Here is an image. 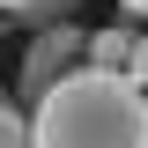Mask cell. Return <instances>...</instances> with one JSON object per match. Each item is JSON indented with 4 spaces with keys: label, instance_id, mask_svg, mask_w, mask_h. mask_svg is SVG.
<instances>
[{
    "label": "cell",
    "instance_id": "obj_1",
    "mask_svg": "<svg viewBox=\"0 0 148 148\" xmlns=\"http://www.w3.org/2000/svg\"><path fill=\"white\" fill-rule=\"evenodd\" d=\"M30 148H148V96L126 74L74 67L30 104Z\"/></svg>",
    "mask_w": 148,
    "mask_h": 148
},
{
    "label": "cell",
    "instance_id": "obj_2",
    "mask_svg": "<svg viewBox=\"0 0 148 148\" xmlns=\"http://www.w3.org/2000/svg\"><path fill=\"white\" fill-rule=\"evenodd\" d=\"M82 37H89V30L52 22V30H37L30 45H22V74H15V82H22V96H30V104L52 89V82H67V74L82 67Z\"/></svg>",
    "mask_w": 148,
    "mask_h": 148
},
{
    "label": "cell",
    "instance_id": "obj_3",
    "mask_svg": "<svg viewBox=\"0 0 148 148\" xmlns=\"http://www.w3.org/2000/svg\"><path fill=\"white\" fill-rule=\"evenodd\" d=\"M126 59H133V30H126V22H104V30L82 37V67H96V74H126Z\"/></svg>",
    "mask_w": 148,
    "mask_h": 148
},
{
    "label": "cell",
    "instance_id": "obj_4",
    "mask_svg": "<svg viewBox=\"0 0 148 148\" xmlns=\"http://www.w3.org/2000/svg\"><path fill=\"white\" fill-rule=\"evenodd\" d=\"M89 8V0H0V15H15V22H37V30H52V22H74Z\"/></svg>",
    "mask_w": 148,
    "mask_h": 148
},
{
    "label": "cell",
    "instance_id": "obj_5",
    "mask_svg": "<svg viewBox=\"0 0 148 148\" xmlns=\"http://www.w3.org/2000/svg\"><path fill=\"white\" fill-rule=\"evenodd\" d=\"M0 148H30V119H22L8 96H0Z\"/></svg>",
    "mask_w": 148,
    "mask_h": 148
},
{
    "label": "cell",
    "instance_id": "obj_6",
    "mask_svg": "<svg viewBox=\"0 0 148 148\" xmlns=\"http://www.w3.org/2000/svg\"><path fill=\"white\" fill-rule=\"evenodd\" d=\"M126 82L148 96V37H133V59H126Z\"/></svg>",
    "mask_w": 148,
    "mask_h": 148
},
{
    "label": "cell",
    "instance_id": "obj_7",
    "mask_svg": "<svg viewBox=\"0 0 148 148\" xmlns=\"http://www.w3.org/2000/svg\"><path fill=\"white\" fill-rule=\"evenodd\" d=\"M119 8H126V15H141V22H148V0H119Z\"/></svg>",
    "mask_w": 148,
    "mask_h": 148
}]
</instances>
